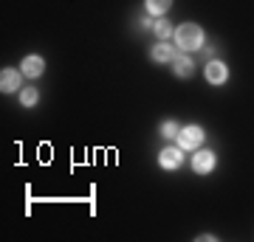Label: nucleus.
<instances>
[{"mask_svg": "<svg viewBox=\"0 0 254 242\" xmlns=\"http://www.w3.org/2000/svg\"><path fill=\"white\" fill-rule=\"evenodd\" d=\"M175 48L181 51V54H187V51H200L203 48V28L195 26V23H184V26L175 28Z\"/></svg>", "mask_w": 254, "mask_h": 242, "instance_id": "obj_1", "label": "nucleus"}, {"mask_svg": "<svg viewBox=\"0 0 254 242\" xmlns=\"http://www.w3.org/2000/svg\"><path fill=\"white\" fill-rule=\"evenodd\" d=\"M206 133H203V127L200 124H190V127H181V133H178V146H181L184 152H192V149H198L200 144H203Z\"/></svg>", "mask_w": 254, "mask_h": 242, "instance_id": "obj_2", "label": "nucleus"}, {"mask_svg": "<svg viewBox=\"0 0 254 242\" xmlns=\"http://www.w3.org/2000/svg\"><path fill=\"white\" fill-rule=\"evenodd\" d=\"M215 166H218V158H215L212 149H198L195 158H192V172L195 175H209V172H215Z\"/></svg>", "mask_w": 254, "mask_h": 242, "instance_id": "obj_3", "label": "nucleus"}, {"mask_svg": "<svg viewBox=\"0 0 254 242\" xmlns=\"http://www.w3.org/2000/svg\"><path fill=\"white\" fill-rule=\"evenodd\" d=\"M184 155L187 152H184L181 146H167V149L158 152V166H161V169H178L184 163Z\"/></svg>", "mask_w": 254, "mask_h": 242, "instance_id": "obj_4", "label": "nucleus"}, {"mask_svg": "<svg viewBox=\"0 0 254 242\" xmlns=\"http://www.w3.org/2000/svg\"><path fill=\"white\" fill-rule=\"evenodd\" d=\"M203 76H206L209 85H226L229 68L220 62V59H212V62H206V68H203Z\"/></svg>", "mask_w": 254, "mask_h": 242, "instance_id": "obj_5", "label": "nucleus"}, {"mask_svg": "<svg viewBox=\"0 0 254 242\" xmlns=\"http://www.w3.org/2000/svg\"><path fill=\"white\" fill-rule=\"evenodd\" d=\"M20 82H23V71L3 68V73H0V90H3V93H14V90H20Z\"/></svg>", "mask_w": 254, "mask_h": 242, "instance_id": "obj_6", "label": "nucleus"}, {"mask_svg": "<svg viewBox=\"0 0 254 242\" xmlns=\"http://www.w3.org/2000/svg\"><path fill=\"white\" fill-rule=\"evenodd\" d=\"M20 71H23V76H31V79H37V76H43V71H46V59L43 56H26L23 62H20Z\"/></svg>", "mask_w": 254, "mask_h": 242, "instance_id": "obj_7", "label": "nucleus"}, {"mask_svg": "<svg viewBox=\"0 0 254 242\" xmlns=\"http://www.w3.org/2000/svg\"><path fill=\"white\" fill-rule=\"evenodd\" d=\"M178 54H181V51H178L175 45H167V40H161V43L153 48V54L150 56H153V62H173Z\"/></svg>", "mask_w": 254, "mask_h": 242, "instance_id": "obj_8", "label": "nucleus"}, {"mask_svg": "<svg viewBox=\"0 0 254 242\" xmlns=\"http://www.w3.org/2000/svg\"><path fill=\"white\" fill-rule=\"evenodd\" d=\"M173 68H175V76H181V79H190L192 73H195V65H192V59L190 56H184V54H178L173 59Z\"/></svg>", "mask_w": 254, "mask_h": 242, "instance_id": "obj_9", "label": "nucleus"}, {"mask_svg": "<svg viewBox=\"0 0 254 242\" xmlns=\"http://www.w3.org/2000/svg\"><path fill=\"white\" fill-rule=\"evenodd\" d=\"M170 6H173V0H147V14H153V17H164Z\"/></svg>", "mask_w": 254, "mask_h": 242, "instance_id": "obj_10", "label": "nucleus"}, {"mask_svg": "<svg viewBox=\"0 0 254 242\" xmlns=\"http://www.w3.org/2000/svg\"><path fill=\"white\" fill-rule=\"evenodd\" d=\"M153 31H155V37H158V40H170V37L175 34V28L170 26V23H167V20H155V26H153Z\"/></svg>", "mask_w": 254, "mask_h": 242, "instance_id": "obj_11", "label": "nucleus"}, {"mask_svg": "<svg viewBox=\"0 0 254 242\" xmlns=\"http://www.w3.org/2000/svg\"><path fill=\"white\" fill-rule=\"evenodd\" d=\"M37 99H40V93H37L34 88H23L20 90V104H23V107H34Z\"/></svg>", "mask_w": 254, "mask_h": 242, "instance_id": "obj_12", "label": "nucleus"}, {"mask_svg": "<svg viewBox=\"0 0 254 242\" xmlns=\"http://www.w3.org/2000/svg\"><path fill=\"white\" fill-rule=\"evenodd\" d=\"M178 133H181V124H178V121H164V124H161V135H164V138H178Z\"/></svg>", "mask_w": 254, "mask_h": 242, "instance_id": "obj_13", "label": "nucleus"}]
</instances>
